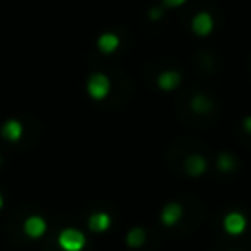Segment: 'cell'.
Instances as JSON below:
<instances>
[{"label":"cell","mask_w":251,"mask_h":251,"mask_svg":"<svg viewBox=\"0 0 251 251\" xmlns=\"http://www.w3.org/2000/svg\"><path fill=\"white\" fill-rule=\"evenodd\" d=\"M57 245L63 251H82L86 247V237L76 227H65L57 235Z\"/></svg>","instance_id":"1"},{"label":"cell","mask_w":251,"mask_h":251,"mask_svg":"<svg viewBox=\"0 0 251 251\" xmlns=\"http://www.w3.org/2000/svg\"><path fill=\"white\" fill-rule=\"evenodd\" d=\"M110 88H112V82L104 73H92L86 80V92L92 100H104L110 94Z\"/></svg>","instance_id":"2"},{"label":"cell","mask_w":251,"mask_h":251,"mask_svg":"<svg viewBox=\"0 0 251 251\" xmlns=\"http://www.w3.org/2000/svg\"><path fill=\"white\" fill-rule=\"evenodd\" d=\"M222 227L227 235H241L245 229H247V218L241 214V212H229L224 216L222 220Z\"/></svg>","instance_id":"3"},{"label":"cell","mask_w":251,"mask_h":251,"mask_svg":"<svg viewBox=\"0 0 251 251\" xmlns=\"http://www.w3.org/2000/svg\"><path fill=\"white\" fill-rule=\"evenodd\" d=\"M190 29L196 35H200V37L210 35L214 31V18H212V14L210 12H198V14H194L192 20H190Z\"/></svg>","instance_id":"4"},{"label":"cell","mask_w":251,"mask_h":251,"mask_svg":"<svg viewBox=\"0 0 251 251\" xmlns=\"http://www.w3.org/2000/svg\"><path fill=\"white\" fill-rule=\"evenodd\" d=\"M47 231V222L45 218L33 214V216H27L25 222H24V233L29 237V239H39L43 237Z\"/></svg>","instance_id":"5"},{"label":"cell","mask_w":251,"mask_h":251,"mask_svg":"<svg viewBox=\"0 0 251 251\" xmlns=\"http://www.w3.org/2000/svg\"><path fill=\"white\" fill-rule=\"evenodd\" d=\"M180 82H182V75L178 71H175V69H167V71L159 73V76H157V86L163 92L176 90L180 86Z\"/></svg>","instance_id":"6"},{"label":"cell","mask_w":251,"mask_h":251,"mask_svg":"<svg viewBox=\"0 0 251 251\" xmlns=\"http://www.w3.org/2000/svg\"><path fill=\"white\" fill-rule=\"evenodd\" d=\"M182 216H184L182 204H178V202H169V204H165L163 210H161V224L167 226V227H173V226H176V224L182 220Z\"/></svg>","instance_id":"7"},{"label":"cell","mask_w":251,"mask_h":251,"mask_svg":"<svg viewBox=\"0 0 251 251\" xmlns=\"http://www.w3.org/2000/svg\"><path fill=\"white\" fill-rule=\"evenodd\" d=\"M184 173L188 175V176H192V178H196V176H202L204 173H206V169H208V161L200 155V153H192V155H188L186 159H184Z\"/></svg>","instance_id":"8"},{"label":"cell","mask_w":251,"mask_h":251,"mask_svg":"<svg viewBox=\"0 0 251 251\" xmlns=\"http://www.w3.org/2000/svg\"><path fill=\"white\" fill-rule=\"evenodd\" d=\"M86 226H88V229H90L92 233H104V231L110 229L112 218H110V214H106V212H92V214L88 216V220H86Z\"/></svg>","instance_id":"9"},{"label":"cell","mask_w":251,"mask_h":251,"mask_svg":"<svg viewBox=\"0 0 251 251\" xmlns=\"http://www.w3.org/2000/svg\"><path fill=\"white\" fill-rule=\"evenodd\" d=\"M96 47H98V51L104 53V55L116 53L118 47H120V37H118V33H114V31H104V33H100L98 39H96Z\"/></svg>","instance_id":"10"},{"label":"cell","mask_w":251,"mask_h":251,"mask_svg":"<svg viewBox=\"0 0 251 251\" xmlns=\"http://www.w3.org/2000/svg\"><path fill=\"white\" fill-rule=\"evenodd\" d=\"M0 135H2V139H6V141H12V143H16V141H20L22 139V135H24V126H22V122L20 120H6L4 124H2V127H0Z\"/></svg>","instance_id":"11"},{"label":"cell","mask_w":251,"mask_h":251,"mask_svg":"<svg viewBox=\"0 0 251 251\" xmlns=\"http://www.w3.org/2000/svg\"><path fill=\"white\" fill-rule=\"evenodd\" d=\"M190 110L194 114H208L214 110V102L210 96H206L204 92H196L192 98H190Z\"/></svg>","instance_id":"12"},{"label":"cell","mask_w":251,"mask_h":251,"mask_svg":"<svg viewBox=\"0 0 251 251\" xmlns=\"http://www.w3.org/2000/svg\"><path fill=\"white\" fill-rule=\"evenodd\" d=\"M145 241H147V231H145L143 227H139V226L131 227V229L126 233V245H127L129 249H139V247L145 245Z\"/></svg>","instance_id":"13"},{"label":"cell","mask_w":251,"mask_h":251,"mask_svg":"<svg viewBox=\"0 0 251 251\" xmlns=\"http://www.w3.org/2000/svg\"><path fill=\"white\" fill-rule=\"evenodd\" d=\"M235 167H237V161H235V157L231 155V153H220L218 155V159H216V169L220 171V173H231V171H235Z\"/></svg>","instance_id":"14"},{"label":"cell","mask_w":251,"mask_h":251,"mask_svg":"<svg viewBox=\"0 0 251 251\" xmlns=\"http://www.w3.org/2000/svg\"><path fill=\"white\" fill-rule=\"evenodd\" d=\"M163 12H165V8H161V6H151L149 12H147V16H149L151 20H159V18L163 16Z\"/></svg>","instance_id":"15"},{"label":"cell","mask_w":251,"mask_h":251,"mask_svg":"<svg viewBox=\"0 0 251 251\" xmlns=\"http://www.w3.org/2000/svg\"><path fill=\"white\" fill-rule=\"evenodd\" d=\"M188 0H163V8H171V10H175V8H180V6H184Z\"/></svg>","instance_id":"16"},{"label":"cell","mask_w":251,"mask_h":251,"mask_svg":"<svg viewBox=\"0 0 251 251\" xmlns=\"http://www.w3.org/2000/svg\"><path fill=\"white\" fill-rule=\"evenodd\" d=\"M241 126H243V129L251 135V116H245V118H243V122H241Z\"/></svg>","instance_id":"17"},{"label":"cell","mask_w":251,"mask_h":251,"mask_svg":"<svg viewBox=\"0 0 251 251\" xmlns=\"http://www.w3.org/2000/svg\"><path fill=\"white\" fill-rule=\"evenodd\" d=\"M2 206H4V196L0 194V210H2Z\"/></svg>","instance_id":"18"},{"label":"cell","mask_w":251,"mask_h":251,"mask_svg":"<svg viewBox=\"0 0 251 251\" xmlns=\"http://www.w3.org/2000/svg\"><path fill=\"white\" fill-rule=\"evenodd\" d=\"M0 165H2V157H0Z\"/></svg>","instance_id":"19"}]
</instances>
